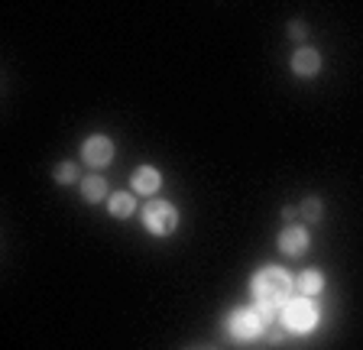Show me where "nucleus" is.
<instances>
[{
  "label": "nucleus",
  "mask_w": 363,
  "mask_h": 350,
  "mask_svg": "<svg viewBox=\"0 0 363 350\" xmlns=\"http://www.w3.org/2000/svg\"><path fill=\"white\" fill-rule=\"evenodd\" d=\"M318 324H321V312H318V305L305 295L289 298V302L279 308V327L286 334L305 337V334H311Z\"/></svg>",
  "instance_id": "nucleus-3"
},
{
  "label": "nucleus",
  "mask_w": 363,
  "mask_h": 350,
  "mask_svg": "<svg viewBox=\"0 0 363 350\" xmlns=\"http://www.w3.org/2000/svg\"><path fill=\"white\" fill-rule=\"evenodd\" d=\"M325 286H328V279H325L321 269H305V273L295 279V292L305 295V298H318L321 292H325Z\"/></svg>",
  "instance_id": "nucleus-9"
},
{
  "label": "nucleus",
  "mask_w": 363,
  "mask_h": 350,
  "mask_svg": "<svg viewBox=\"0 0 363 350\" xmlns=\"http://www.w3.org/2000/svg\"><path fill=\"white\" fill-rule=\"evenodd\" d=\"M308 247H311V234L305 224H289L279 234V250L286 253V256H302Z\"/></svg>",
  "instance_id": "nucleus-6"
},
{
  "label": "nucleus",
  "mask_w": 363,
  "mask_h": 350,
  "mask_svg": "<svg viewBox=\"0 0 363 350\" xmlns=\"http://www.w3.org/2000/svg\"><path fill=\"white\" fill-rule=\"evenodd\" d=\"M276 315L259 308V305H247V308H234L224 321V331L234 344H257L259 337L269 334V324Z\"/></svg>",
  "instance_id": "nucleus-2"
},
{
  "label": "nucleus",
  "mask_w": 363,
  "mask_h": 350,
  "mask_svg": "<svg viewBox=\"0 0 363 350\" xmlns=\"http://www.w3.org/2000/svg\"><path fill=\"white\" fill-rule=\"evenodd\" d=\"M289 36L305 39V36H308V30H305V23H289Z\"/></svg>",
  "instance_id": "nucleus-14"
},
{
  "label": "nucleus",
  "mask_w": 363,
  "mask_h": 350,
  "mask_svg": "<svg viewBox=\"0 0 363 350\" xmlns=\"http://www.w3.org/2000/svg\"><path fill=\"white\" fill-rule=\"evenodd\" d=\"M107 211H111V218H117V221L133 218L136 195H133V191H111V198H107Z\"/></svg>",
  "instance_id": "nucleus-10"
},
{
  "label": "nucleus",
  "mask_w": 363,
  "mask_h": 350,
  "mask_svg": "<svg viewBox=\"0 0 363 350\" xmlns=\"http://www.w3.org/2000/svg\"><path fill=\"white\" fill-rule=\"evenodd\" d=\"M321 211H325V208H321V201H318L315 195L302 201V218H305L308 224H318V221H321Z\"/></svg>",
  "instance_id": "nucleus-13"
},
{
  "label": "nucleus",
  "mask_w": 363,
  "mask_h": 350,
  "mask_svg": "<svg viewBox=\"0 0 363 350\" xmlns=\"http://www.w3.org/2000/svg\"><path fill=\"white\" fill-rule=\"evenodd\" d=\"M130 185H133V195H156L162 188V172L156 166H140V169H133Z\"/></svg>",
  "instance_id": "nucleus-7"
},
{
  "label": "nucleus",
  "mask_w": 363,
  "mask_h": 350,
  "mask_svg": "<svg viewBox=\"0 0 363 350\" xmlns=\"http://www.w3.org/2000/svg\"><path fill=\"white\" fill-rule=\"evenodd\" d=\"M113 156H117V146L104 133H94V137H88L82 143V162L91 169H107L113 162Z\"/></svg>",
  "instance_id": "nucleus-5"
},
{
  "label": "nucleus",
  "mask_w": 363,
  "mask_h": 350,
  "mask_svg": "<svg viewBox=\"0 0 363 350\" xmlns=\"http://www.w3.org/2000/svg\"><path fill=\"white\" fill-rule=\"evenodd\" d=\"M295 292V276L282 266H263L250 276V295H253V305L272 312L279 318V308L292 298Z\"/></svg>",
  "instance_id": "nucleus-1"
},
{
  "label": "nucleus",
  "mask_w": 363,
  "mask_h": 350,
  "mask_svg": "<svg viewBox=\"0 0 363 350\" xmlns=\"http://www.w3.org/2000/svg\"><path fill=\"white\" fill-rule=\"evenodd\" d=\"M52 179L59 185H75V182H82V169H78L75 162H59L55 172H52Z\"/></svg>",
  "instance_id": "nucleus-12"
},
{
  "label": "nucleus",
  "mask_w": 363,
  "mask_h": 350,
  "mask_svg": "<svg viewBox=\"0 0 363 350\" xmlns=\"http://www.w3.org/2000/svg\"><path fill=\"white\" fill-rule=\"evenodd\" d=\"M82 198L88 201V205H101L104 198H111L104 175H84L82 179Z\"/></svg>",
  "instance_id": "nucleus-11"
},
{
  "label": "nucleus",
  "mask_w": 363,
  "mask_h": 350,
  "mask_svg": "<svg viewBox=\"0 0 363 350\" xmlns=\"http://www.w3.org/2000/svg\"><path fill=\"white\" fill-rule=\"evenodd\" d=\"M292 72L298 78H315L318 72H321V52H318V49L302 46L298 52L292 55Z\"/></svg>",
  "instance_id": "nucleus-8"
},
{
  "label": "nucleus",
  "mask_w": 363,
  "mask_h": 350,
  "mask_svg": "<svg viewBox=\"0 0 363 350\" xmlns=\"http://www.w3.org/2000/svg\"><path fill=\"white\" fill-rule=\"evenodd\" d=\"M140 221L152 237H169L179 227V208L166 198H150L140 211Z\"/></svg>",
  "instance_id": "nucleus-4"
}]
</instances>
